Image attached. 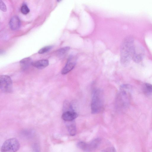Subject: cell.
<instances>
[{"mask_svg": "<svg viewBox=\"0 0 152 152\" xmlns=\"http://www.w3.org/2000/svg\"><path fill=\"white\" fill-rule=\"evenodd\" d=\"M32 61L31 59L29 58H24L20 61V66L22 69L23 70L27 69L31 65H32Z\"/></svg>", "mask_w": 152, "mask_h": 152, "instance_id": "4fadbf2b", "label": "cell"}, {"mask_svg": "<svg viewBox=\"0 0 152 152\" xmlns=\"http://www.w3.org/2000/svg\"><path fill=\"white\" fill-rule=\"evenodd\" d=\"M77 147L80 149L86 151H88V143L82 141L78 142Z\"/></svg>", "mask_w": 152, "mask_h": 152, "instance_id": "5bb4252c", "label": "cell"}, {"mask_svg": "<svg viewBox=\"0 0 152 152\" xmlns=\"http://www.w3.org/2000/svg\"><path fill=\"white\" fill-rule=\"evenodd\" d=\"M20 144L15 138H11L6 140L3 144L1 151L3 152H15L19 149Z\"/></svg>", "mask_w": 152, "mask_h": 152, "instance_id": "277c9868", "label": "cell"}, {"mask_svg": "<svg viewBox=\"0 0 152 152\" xmlns=\"http://www.w3.org/2000/svg\"><path fill=\"white\" fill-rule=\"evenodd\" d=\"M104 96L100 89L95 90L93 93L91 104V113L97 114L101 112L103 109L104 105Z\"/></svg>", "mask_w": 152, "mask_h": 152, "instance_id": "3957f363", "label": "cell"}, {"mask_svg": "<svg viewBox=\"0 0 152 152\" xmlns=\"http://www.w3.org/2000/svg\"><path fill=\"white\" fill-rule=\"evenodd\" d=\"M52 48V46H48L42 48L39 50L38 53L39 54H43L50 50Z\"/></svg>", "mask_w": 152, "mask_h": 152, "instance_id": "e0dca14e", "label": "cell"}, {"mask_svg": "<svg viewBox=\"0 0 152 152\" xmlns=\"http://www.w3.org/2000/svg\"><path fill=\"white\" fill-rule=\"evenodd\" d=\"M132 88L131 85L129 84H124L121 86L115 100V108L118 112H123L127 107L129 92Z\"/></svg>", "mask_w": 152, "mask_h": 152, "instance_id": "7a4b0ae2", "label": "cell"}, {"mask_svg": "<svg viewBox=\"0 0 152 152\" xmlns=\"http://www.w3.org/2000/svg\"><path fill=\"white\" fill-rule=\"evenodd\" d=\"M49 64L48 61L43 59L32 62V65L39 69H42L47 67Z\"/></svg>", "mask_w": 152, "mask_h": 152, "instance_id": "8fae6325", "label": "cell"}, {"mask_svg": "<svg viewBox=\"0 0 152 152\" xmlns=\"http://www.w3.org/2000/svg\"><path fill=\"white\" fill-rule=\"evenodd\" d=\"M115 148L113 147H110L108 148H107L104 151H107V152H110V151H115Z\"/></svg>", "mask_w": 152, "mask_h": 152, "instance_id": "ffe728a7", "label": "cell"}, {"mask_svg": "<svg viewBox=\"0 0 152 152\" xmlns=\"http://www.w3.org/2000/svg\"><path fill=\"white\" fill-rule=\"evenodd\" d=\"M20 19L17 16L12 17L10 21V26L12 30H16L20 28Z\"/></svg>", "mask_w": 152, "mask_h": 152, "instance_id": "9c48e42d", "label": "cell"}, {"mask_svg": "<svg viewBox=\"0 0 152 152\" xmlns=\"http://www.w3.org/2000/svg\"><path fill=\"white\" fill-rule=\"evenodd\" d=\"M76 61V58L75 56L72 55L70 56L65 65L61 70V73L65 75L72 70L75 65Z\"/></svg>", "mask_w": 152, "mask_h": 152, "instance_id": "52a82bcc", "label": "cell"}, {"mask_svg": "<svg viewBox=\"0 0 152 152\" xmlns=\"http://www.w3.org/2000/svg\"><path fill=\"white\" fill-rule=\"evenodd\" d=\"M67 122H68V124L66 126L69 133L71 136L75 135L76 132V129L74 120Z\"/></svg>", "mask_w": 152, "mask_h": 152, "instance_id": "7c38bea8", "label": "cell"}, {"mask_svg": "<svg viewBox=\"0 0 152 152\" xmlns=\"http://www.w3.org/2000/svg\"><path fill=\"white\" fill-rule=\"evenodd\" d=\"M21 11L23 14L26 15L29 12L30 10L27 6L24 4L22 6Z\"/></svg>", "mask_w": 152, "mask_h": 152, "instance_id": "ac0fdd59", "label": "cell"}, {"mask_svg": "<svg viewBox=\"0 0 152 152\" xmlns=\"http://www.w3.org/2000/svg\"><path fill=\"white\" fill-rule=\"evenodd\" d=\"M143 88L148 93H152V84L145 83L143 85Z\"/></svg>", "mask_w": 152, "mask_h": 152, "instance_id": "2e32d148", "label": "cell"}, {"mask_svg": "<svg viewBox=\"0 0 152 152\" xmlns=\"http://www.w3.org/2000/svg\"><path fill=\"white\" fill-rule=\"evenodd\" d=\"M62 0H57V1L58 2H60Z\"/></svg>", "mask_w": 152, "mask_h": 152, "instance_id": "44dd1931", "label": "cell"}, {"mask_svg": "<svg viewBox=\"0 0 152 152\" xmlns=\"http://www.w3.org/2000/svg\"><path fill=\"white\" fill-rule=\"evenodd\" d=\"M78 116L77 113L75 111L68 110L62 114V118L65 121H74Z\"/></svg>", "mask_w": 152, "mask_h": 152, "instance_id": "ba28073f", "label": "cell"}, {"mask_svg": "<svg viewBox=\"0 0 152 152\" xmlns=\"http://www.w3.org/2000/svg\"><path fill=\"white\" fill-rule=\"evenodd\" d=\"M101 141L100 138H97L88 144V151H91L96 149L100 145Z\"/></svg>", "mask_w": 152, "mask_h": 152, "instance_id": "30bf717a", "label": "cell"}, {"mask_svg": "<svg viewBox=\"0 0 152 152\" xmlns=\"http://www.w3.org/2000/svg\"><path fill=\"white\" fill-rule=\"evenodd\" d=\"M70 48L69 47H65L58 50L57 51V53L60 56L65 55L69 51Z\"/></svg>", "mask_w": 152, "mask_h": 152, "instance_id": "9a60e30c", "label": "cell"}, {"mask_svg": "<svg viewBox=\"0 0 152 152\" xmlns=\"http://www.w3.org/2000/svg\"><path fill=\"white\" fill-rule=\"evenodd\" d=\"M135 43L131 37H126L122 42L120 48V61L122 65H128L132 60Z\"/></svg>", "mask_w": 152, "mask_h": 152, "instance_id": "6da1fadb", "label": "cell"}, {"mask_svg": "<svg viewBox=\"0 0 152 152\" xmlns=\"http://www.w3.org/2000/svg\"><path fill=\"white\" fill-rule=\"evenodd\" d=\"M0 88L5 93H10L12 91V83L11 79L7 75L0 76Z\"/></svg>", "mask_w": 152, "mask_h": 152, "instance_id": "5b68a950", "label": "cell"}, {"mask_svg": "<svg viewBox=\"0 0 152 152\" xmlns=\"http://www.w3.org/2000/svg\"><path fill=\"white\" fill-rule=\"evenodd\" d=\"M144 54V50L142 47L135 43L132 60L136 63H139L142 60Z\"/></svg>", "mask_w": 152, "mask_h": 152, "instance_id": "8992f818", "label": "cell"}, {"mask_svg": "<svg viewBox=\"0 0 152 152\" xmlns=\"http://www.w3.org/2000/svg\"><path fill=\"white\" fill-rule=\"evenodd\" d=\"M0 8L1 10L3 12H6L7 7L5 4L1 0H0Z\"/></svg>", "mask_w": 152, "mask_h": 152, "instance_id": "d6986e66", "label": "cell"}]
</instances>
